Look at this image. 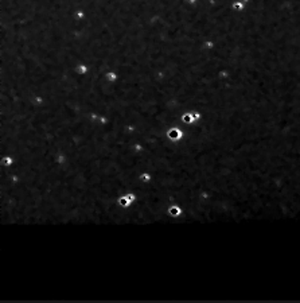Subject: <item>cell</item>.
<instances>
[{"instance_id":"6da1fadb","label":"cell","mask_w":300,"mask_h":303,"mask_svg":"<svg viewBox=\"0 0 300 303\" xmlns=\"http://www.w3.org/2000/svg\"><path fill=\"white\" fill-rule=\"evenodd\" d=\"M152 181V174L148 171H143L139 175V182L140 183H149Z\"/></svg>"},{"instance_id":"7a4b0ae2","label":"cell","mask_w":300,"mask_h":303,"mask_svg":"<svg viewBox=\"0 0 300 303\" xmlns=\"http://www.w3.org/2000/svg\"><path fill=\"white\" fill-rule=\"evenodd\" d=\"M105 80L109 81V82H116L117 73H114V71H108V73H105Z\"/></svg>"},{"instance_id":"3957f363","label":"cell","mask_w":300,"mask_h":303,"mask_svg":"<svg viewBox=\"0 0 300 303\" xmlns=\"http://www.w3.org/2000/svg\"><path fill=\"white\" fill-rule=\"evenodd\" d=\"M119 205L121 207H127V206H129V201H128V198L125 197V195H123V197H120L119 198Z\"/></svg>"}]
</instances>
